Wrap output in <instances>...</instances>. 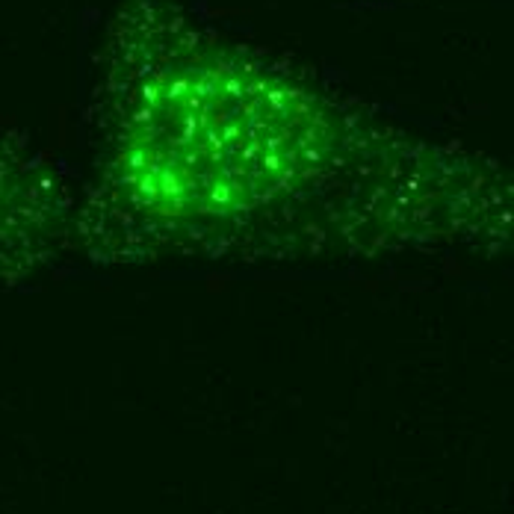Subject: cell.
Masks as SVG:
<instances>
[{
	"instance_id": "6da1fadb",
	"label": "cell",
	"mask_w": 514,
	"mask_h": 514,
	"mask_svg": "<svg viewBox=\"0 0 514 514\" xmlns=\"http://www.w3.org/2000/svg\"><path fill=\"white\" fill-rule=\"evenodd\" d=\"M80 230V207L60 174L21 139L0 136V275H24Z\"/></svg>"
}]
</instances>
